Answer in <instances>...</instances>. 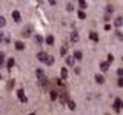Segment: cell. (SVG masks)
Instances as JSON below:
<instances>
[{
	"mask_svg": "<svg viewBox=\"0 0 123 115\" xmlns=\"http://www.w3.org/2000/svg\"><path fill=\"white\" fill-rule=\"evenodd\" d=\"M117 86H118V87H123V77H120V78H118V81H117Z\"/></svg>",
	"mask_w": 123,
	"mask_h": 115,
	"instance_id": "30",
	"label": "cell"
},
{
	"mask_svg": "<svg viewBox=\"0 0 123 115\" xmlns=\"http://www.w3.org/2000/svg\"><path fill=\"white\" fill-rule=\"evenodd\" d=\"M112 61H114V55L109 54V55H108V63H112Z\"/></svg>",
	"mask_w": 123,
	"mask_h": 115,
	"instance_id": "31",
	"label": "cell"
},
{
	"mask_svg": "<svg viewBox=\"0 0 123 115\" xmlns=\"http://www.w3.org/2000/svg\"><path fill=\"white\" fill-rule=\"evenodd\" d=\"M31 31H32V28H31L29 25L26 26V28H23V29H22V37H25V38L29 37V35H31Z\"/></svg>",
	"mask_w": 123,
	"mask_h": 115,
	"instance_id": "3",
	"label": "cell"
},
{
	"mask_svg": "<svg viewBox=\"0 0 123 115\" xmlns=\"http://www.w3.org/2000/svg\"><path fill=\"white\" fill-rule=\"evenodd\" d=\"M5 25H6V18L3 15H0V28H3Z\"/></svg>",
	"mask_w": 123,
	"mask_h": 115,
	"instance_id": "25",
	"label": "cell"
},
{
	"mask_svg": "<svg viewBox=\"0 0 123 115\" xmlns=\"http://www.w3.org/2000/svg\"><path fill=\"white\" fill-rule=\"evenodd\" d=\"M68 106H69V109H71V110H74V109H75V103H74V101H71V100L68 101Z\"/></svg>",
	"mask_w": 123,
	"mask_h": 115,
	"instance_id": "28",
	"label": "cell"
},
{
	"mask_svg": "<svg viewBox=\"0 0 123 115\" xmlns=\"http://www.w3.org/2000/svg\"><path fill=\"white\" fill-rule=\"evenodd\" d=\"M37 58L42 61V63H45V64H49V66H51V64H54V57L52 55H49V54H46V52H38L37 54Z\"/></svg>",
	"mask_w": 123,
	"mask_h": 115,
	"instance_id": "1",
	"label": "cell"
},
{
	"mask_svg": "<svg viewBox=\"0 0 123 115\" xmlns=\"http://www.w3.org/2000/svg\"><path fill=\"white\" fill-rule=\"evenodd\" d=\"M89 38L92 41H98V34L94 32V31H91V32H89Z\"/></svg>",
	"mask_w": 123,
	"mask_h": 115,
	"instance_id": "10",
	"label": "cell"
},
{
	"mask_svg": "<svg viewBox=\"0 0 123 115\" xmlns=\"http://www.w3.org/2000/svg\"><path fill=\"white\" fill-rule=\"evenodd\" d=\"M66 11H69V12H71V11H74V5H72L71 2L66 3Z\"/></svg>",
	"mask_w": 123,
	"mask_h": 115,
	"instance_id": "24",
	"label": "cell"
},
{
	"mask_svg": "<svg viewBox=\"0 0 123 115\" xmlns=\"http://www.w3.org/2000/svg\"><path fill=\"white\" fill-rule=\"evenodd\" d=\"M79 40H80L79 34H77V32H72V34H71V41H74V43H77Z\"/></svg>",
	"mask_w": 123,
	"mask_h": 115,
	"instance_id": "17",
	"label": "cell"
},
{
	"mask_svg": "<svg viewBox=\"0 0 123 115\" xmlns=\"http://www.w3.org/2000/svg\"><path fill=\"white\" fill-rule=\"evenodd\" d=\"M49 95H51V100H57V98H59V92H57L55 89H51Z\"/></svg>",
	"mask_w": 123,
	"mask_h": 115,
	"instance_id": "14",
	"label": "cell"
},
{
	"mask_svg": "<svg viewBox=\"0 0 123 115\" xmlns=\"http://www.w3.org/2000/svg\"><path fill=\"white\" fill-rule=\"evenodd\" d=\"M17 95H18V100H20V101H26L25 91H23V89H18V91H17Z\"/></svg>",
	"mask_w": 123,
	"mask_h": 115,
	"instance_id": "6",
	"label": "cell"
},
{
	"mask_svg": "<svg viewBox=\"0 0 123 115\" xmlns=\"http://www.w3.org/2000/svg\"><path fill=\"white\" fill-rule=\"evenodd\" d=\"M45 41H46V43H48L49 46H51V45H54V41H55V40H54V35H51V34H49V35L45 38Z\"/></svg>",
	"mask_w": 123,
	"mask_h": 115,
	"instance_id": "13",
	"label": "cell"
},
{
	"mask_svg": "<svg viewBox=\"0 0 123 115\" xmlns=\"http://www.w3.org/2000/svg\"><path fill=\"white\" fill-rule=\"evenodd\" d=\"M117 74H118V77H123V68H118L117 69Z\"/></svg>",
	"mask_w": 123,
	"mask_h": 115,
	"instance_id": "32",
	"label": "cell"
},
{
	"mask_svg": "<svg viewBox=\"0 0 123 115\" xmlns=\"http://www.w3.org/2000/svg\"><path fill=\"white\" fill-rule=\"evenodd\" d=\"M66 52H68V48H66V46H63V48L60 49V55L65 57V55H66Z\"/></svg>",
	"mask_w": 123,
	"mask_h": 115,
	"instance_id": "27",
	"label": "cell"
},
{
	"mask_svg": "<svg viewBox=\"0 0 123 115\" xmlns=\"http://www.w3.org/2000/svg\"><path fill=\"white\" fill-rule=\"evenodd\" d=\"M36 75H37V78H38V80L43 78V77H46V75H45V72H43V69H37V71H36Z\"/></svg>",
	"mask_w": 123,
	"mask_h": 115,
	"instance_id": "15",
	"label": "cell"
},
{
	"mask_svg": "<svg viewBox=\"0 0 123 115\" xmlns=\"http://www.w3.org/2000/svg\"><path fill=\"white\" fill-rule=\"evenodd\" d=\"M100 69H102L103 72H106L108 69H109V63H108V61H102V63H100Z\"/></svg>",
	"mask_w": 123,
	"mask_h": 115,
	"instance_id": "8",
	"label": "cell"
},
{
	"mask_svg": "<svg viewBox=\"0 0 123 115\" xmlns=\"http://www.w3.org/2000/svg\"><path fill=\"white\" fill-rule=\"evenodd\" d=\"M122 106H123V101H122V98H115L114 100V110H115V112H120V110H122Z\"/></svg>",
	"mask_w": 123,
	"mask_h": 115,
	"instance_id": "2",
	"label": "cell"
},
{
	"mask_svg": "<svg viewBox=\"0 0 123 115\" xmlns=\"http://www.w3.org/2000/svg\"><path fill=\"white\" fill-rule=\"evenodd\" d=\"M79 18L80 20H85V18H86V12H85V11H79Z\"/></svg>",
	"mask_w": 123,
	"mask_h": 115,
	"instance_id": "23",
	"label": "cell"
},
{
	"mask_svg": "<svg viewBox=\"0 0 123 115\" xmlns=\"http://www.w3.org/2000/svg\"><path fill=\"white\" fill-rule=\"evenodd\" d=\"M2 40H3V32L0 31V41H2Z\"/></svg>",
	"mask_w": 123,
	"mask_h": 115,
	"instance_id": "35",
	"label": "cell"
},
{
	"mask_svg": "<svg viewBox=\"0 0 123 115\" xmlns=\"http://www.w3.org/2000/svg\"><path fill=\"white\" fill-rule=\"evenodd\" d=\"M59 100H60L62 103H68L69 101V97H68L66 92H63V94H59Z\"/></svg>",
	"mask_w": 123,
	"mask_h": 115,
	"instance_id": "4",
	"label": "cell"
},
{
	"mask_svg": "<svg viewBox=\"0 0 123 115\" xmlns=\"http://www.w3.org/2000/svg\"><path fill=\"white\" fill-rule=\"evenodd\" d=\"M12 86H14V80H9V81H8V89H11Z\"/></svg>",
	"mask_w": 123,
	"mask_h": 115,
	"instance_id": "33",
	"label": "cell"
},
{
	"mask_svg": "<svg viewBox=\"0 0 123 115\" xmlns=\"http://www.w3.org/2000/svg\"><path fill=\"white\" fill-rule=\"evenodd\" d=\"M122 109H123V106H122Z\"/></svg>",
	"mask_w": 123,
	"mask_h": 115,
	"instance_id": "38",
	"label": "cell"
},
{
	"mask_svg": "<svg viewBox=\"0 0 123 115\" xmlns=\"http://www.w3.org/2000/svg\"><path fill=\"white\" fill-rule=\"evenodd\" d=\"M95 81H97L98 84H103V83H105V77H103L102 74H97V75H95Z\"/></svg>",
	"mask_w": 123,
	"mask_h": 115,
	"instance_id": "9",
	"label": "cell"
},
{
	"mask_svg": "<svg viewBox=\"0 0 123 115\" xmlns=\"http://www.w3.org/2000/svg\"><path fill=\"white\" fill-rule=\"evenodd\" d=\"M38 83H40V86H43V87H45L46 84L49 83V80L46 78V77H43V78H40V80H38Z\"/></svg>",
	"mask_w": 123,
	"mask_h": 115,
	"instance_id": "20",
	"label": "cell"
},
{
	"mask_svg": "<svg viewBox=\"0 0 123 115\" xmlns=\"http://www.w3.org/2000/svg\"><path fill=\"white\" fill-rule=\"evenodd\" d=\"M112 11H114L112 5H108V6H106V12H108V14H111V12H112Z\"/></svg>",
	"mask_w": 123,
	"mask_h": 115,
	"instance_id": "29",
	"label": "cell"
},
{
	"mask_svg": "<svg viewBox=\"0 0 123 115\" xmlns=\"http://www.w3.org/2000/svg\"><path fill=\"white\" fill-rule=\"evenodd\" d=\"M105 115H109V114H105Z\"/></svg>",
	"mask_w": 123,
	"mask_h": 115,
	"instance_id": "37",
	"label": "cell"
},
{
	"mask_svg": "<svg viewBox=\"0 0 123 115\" xmlns=\"http://www.w3.org/2000/svg\"><path fill=\"white\" fill-rule=\"evenodd\" d=\"M60 77H62L63 80H66V78H68V71H66L65 68H62V71H60Z\"/></svg>",
	"mask_w": 123,
	"mask_h": 115,
	"instance_id": "18",
	"label": "cell"
},
{
	"mask_svg": "<svg viewBox=\"0 0 123 115\" xmlns=\"http://www.w3.org/2000/svg\"><path fill=\"white\" fill-rule=\"evenodd\" d=\"M115 34H117V37L120 38V40H123V34L120 32V31H117V32H115Z\"/></svg>",
	"mask_w": 123,
	"mask_h": 115,
	"instance_id": "34",
	"label": "cell"
},
{
	"mask_svg": "<svg viewBox=\"0 0 123 115\" xmlns=\"http://www.w3.org/2000/svg\"><path fill=\"white\" fill-rule=\"evenodd\" d=\"M0 80H2V75H0Z\"/></svg>",
	"mask_w": 123,
	"mask_h": 115,
	"instance_id": "36",
	"label": "cell"
},
{
	"mask_svg": "<svg viewBox=\"0 0 123 115\" xmlns=\"http://www.w3.org/2000/svg\"><path fill=\"white\" fill-rule=\"evenodd\" d=\"M72 57H74V60H79L80 61V60H83V52L82 51H75Z\"/></svg>",
	"mask_w": 123,
	"mask_h": 115,
	"instance_id": "7",
	"label": "cell"
},
{
	"mask_svg": "<svg viewBox=\"0 0 123 115\" xmlns=\"http://www.w3.org/2000/svg\"><path fill=\"white\" fill-rule=\"evenodd\" d=\"M114 25L117 26V28H120V26L123 25V17H117V18H115V22H114Z\"/></svg>",
	"mask_w": 123,
	"mask_h": 115,
	"instance_id": "16",
	"label": "cell"
},
{
	"mask_svg": "<svg viewBox=\"0 0 123 115\" xmlns=\"http://www.w3.org/2000/svg\"><path fill=\"white\" fill-rule=\"evenodd\" d=\"M5 64V52H0V68Z\"/></svg>",
	"mask_w": 123,
	"mask_h": 115,
	"instance_id": "22",
	"label": "cell"
},
{
	"mask_svg": "<svg viewBox=\"0 0 123 115\" xmlns=\"http://www.w3.org/2000/svg\"><path fill=\"white\" fill-rule=\"evenodd\" d=\"M12 18H14V22H15V23H18V22L22 20L20 12H18V11H12Z\"/></svg>",
	"mask_w": 123,
	"mask_h": 115,
	"instance_id": "5",
	"label": "cell"
},
{
	"mask_svg": "<svg viewBox=\"0 0 123 115\" xmlns=\"http://www.w3.org/2000/svg\"><path fill=\"white\" fill-rule=\"evenodd\" d=\"M15 49L17 51H23L25 49V43L23 41H15Z\"/></svg>",
	"mask_w": 123,
	"mask_h": 115,
	"instance_id": "11",
	"label": "cell"
},
{
	"mask_svg": "<svg viewBox=\"0 0 123 115\" xmlns=\"http://www.w3.org/2000/svg\"><path fill=\"white\" fill-rule=\"evenodd\" d=\"M79 6L82 8V11H83L85 8H88V3H86V2H83V0H80V2H79Z\"/></svg>",
	"mask_w": 123,
	"mask_h": 115,
	"instance_id": "26",
	"label": "cell"
},
{
	"mask_svg": "<svg viewBox=\"0 0 123 115\" xmlns=\"http://www.w3.org/2000/svg\"><path fill=\"white\" fill-rule=\"evenodd\" d=\"M34 41H36L37 45H42V43H43V38H42V35L37 34V35H34Z\"/></svg>",
	"mask_w": 123,
	"mask_h": 115,
	"instance_id": "19",
	"label": "cell"
},
{
	"mask_svg": "<svg viewBox=\"0 0 123 115\" xmlns=\"http://www.w3.org/2000/svg\"><path fill=\"white\" fill-rule=\"evenodd\" d=\"M15 64V61H14V58H9L8 60V63H6V68L8 69H12V66Z\"/></svg>",
	"mask_w": 123,
	"mask_h": 115,
	"instance_id": "21",
	"label": "cell"
},
{
	"mask_svg": "<svg viewBox=\"0 0 123 115\" xmlns=\"http://www.w3.org/2000/svg\"><path fill=\"white\" fill-rule=\"evenodd\" d=\"M74 57H72V55H68L66 57V64H68V66H74Z\"/></svg>",
	"mask_w": 123,
	"mask_h": 115,
	"instance_id": "12",
	"label": "cell"
}]
</instances>
